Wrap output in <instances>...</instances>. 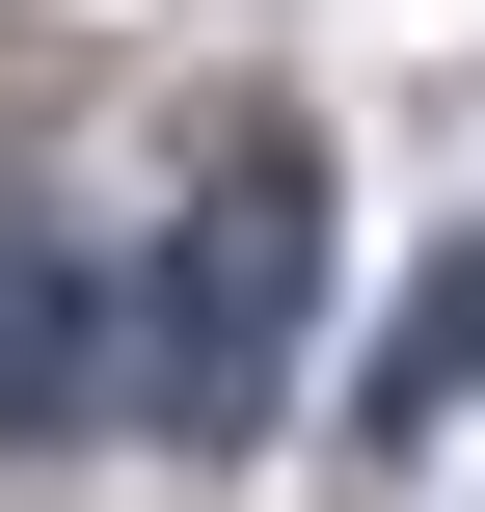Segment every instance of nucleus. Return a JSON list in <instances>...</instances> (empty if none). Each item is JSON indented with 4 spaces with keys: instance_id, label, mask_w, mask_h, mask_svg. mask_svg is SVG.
<instances>
[{
    "instance_id": "f257e3e1",
    "label": "nucleus",
    "mask_w": 485,
    "mask_h": 512,
    "mask_svg": "<svg viewBox=\"0 0 485 512\" xmlns=\"http://www.w3.org/2000/svg\"><path fill=\"white\" fill-rule=\"evenodd\" d=\"M297 351H324V135H243V162L162 216V270L108 297V405H135L162 459H243V432L297 405Z\"/></svg>"
},
{
    "instance_id": "f03ea898",
    "label": "nucleus",
    "mask_w": 485,
    "mask_h": 512,
    "mask_svg": "<svg viewBox=\"0 0 485 512\" xmlns=\"http://www.w3.org/2000/svg\"><path fill=\"white\" fill-rule=\"evenodd\" d=\"M81 405H108V270H81V243H27V216H0V459H54V432H81Z\"/></svg>"
},
{
    "instance_id": "7ed1b4c3",
    "label": "nucleus",
    "mask_w": 485,
    "mask_h": 512,
    "mask_svg": "<svg viewBox=\"0 0 485 512\" xmlns=\"http://www.w3.org/2000/svg\"><path fill=\"white\" fill-rule=\"evenodd\" d=\"M459 378H485V243H459V270H432V324L378 351V405H459Z\"/></svg>"
}]
</instances>
